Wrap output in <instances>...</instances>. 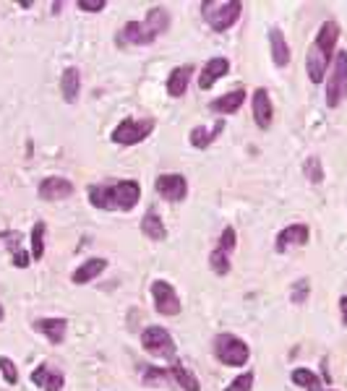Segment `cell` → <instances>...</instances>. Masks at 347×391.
I'll return each mask as SVG.
<instances>
[{"label": "cell", "mask_w": 347, "mask_h": 391, "mask_svg": "<svg viewBox=\"0 0 347 391\" xmlns=\"http://www.w3.org/2000/svg\"><path fill=\"white\" fill-rule=\"evenodd\" d=\"M155 188H157V193H159L164 201H170V204H181V201H185V196H188V180H185V175H181V173L159 175L155 183Z\"/></svg>", "instance_id": "30bf717a"}, {"label": "cell", "mask_w": 347, "mask_h": 391, "mask_svg": "<svg viewBox=\"0 0 347 391\" xmlns=\"http://www.w3.org/2000/svg\"><path fill=\"white\" fill-rule=\"evenodd\" d=\"M79 91H81V71L76 65H68L63 73H60V94H63L65 102H76L79 100Z\"/></svg>", "instance_id": "7402d4cb"}, {"label": "cell", "mask_w": 347, "mask_h": 391, "mask_svg": "<svg viewBox=\"0 0 347 391\" xmlns=\"http://www.w3.org/2000/svg\"><path fill=\"white\" fill-rule=\"evenodd\" d=\"M290 381L306 391H327L324 389V381H321L313 371H308V368H295V371L290 373Z\"/></svg>", "instance_id": "cb8c5ba5"}, {"label": "cell", "mask_w": 347, "mask_h": 391, "mask_svg": "<svg viewBox=\"0 0 347 391\" xmlns=\"http://www.w3.org/2000/svg\"><path fill=\"white\" fill-rule=\"evenodd\" d=\"M235 246H237V232H235V227H225L222 230V235H219V251H225V253H233L235 251Z\"/></svg>", "instance_id": "836d02e7"}, {"label": "cell", "mask_w": 347, "mask_h": 391, "mask_svg": "<svg viewBox=\"0 0 347 391\" xmlns=\"http://www.w3.org/2000/svg\"><path fill=\"white\" fill-rule=\"evenodd\" d=\"M146 27L152 29L157 37L164 34V32L170 29V11L162 8V6H155V8H149V13H146Z\"/></svg>", "instance_id": "484cf974"}, {"label": "cell", "mask_w": 347, "mask_h": 391, "mask_svg": "<svg viewBox=\"0 0 347 391\" xmlns=\"http://www.w3.org/2000/svg\"><path fill=\"white\" fill-rule=\"evenodd\" d=\"M243 13L240 0H204L201 3V16L209 24L211 32H228L235 27V21Z\"/></svg>", "instance_id": "3957f363"}, {"label": "cell", "mask_w": 347, "mask_h": 391, "mask_svg": "<svg viewBox=\"0 0 347 391\" xmlns=\"http://www.w3.org/2000/svg\"><path fill=\"white\" fill-rule=\"evenodd\" d=\"M152 300H155V310L159 316H178L183 310V303L178 298L175 287L170 282H164V279L152 282Z\"/></svg>", "instance_id": "ba28073f"}, {"label": "cell", "mask_w": 347, "mask_h": 391, "mask_svg": "<svg viewBox=\"0 0 347 391\" xmlns=\"http://www.w3.org/2000/svg\"><path fill=\"white\" fill-rule=\"evenodd\" d=\"M105 269H107V258H86V261H81V266L71 274V282L73 284H89L91 279H97Z\"/></svg>", "instance_id": "44dd1931"}, {"label": "cell", "mask_w": 347, "mask_h": 391, "mask_svg": "<svg viewBox=\"0 0 347 391\" xmlns=\"http://www.w3.org/2000/svg\"><path fill=\"white\" fill-rule=\"evenodd\" d=\"M228 73H230L228 58H211V60H207V65H204L199 73V89L209 91L211 86H214L222 76H228Z\"/></svg>", "instance_id": "9a60e30c"}, {"label": "cell", "mask_w": 347, "mask_h": 391, "mask_svg": "<svg viewBox=\"0 0 347 391\" xmlns=\"http://www.w3.org/2000/svg\"><path fill=\"white\" fill-rule=\"evenodd\" d=\"M141 345H144V350L149 355L164 357V360H173L175 350H178L173 334L164 326H146L144 334H141Z\"/></svg>", "instance_id": "52a82bcc"}, {"label": "cell", "mask_w": 347, "mask_h": 391, "mask_svg": "<svg viewBox=\"0 0 347 391\" xmlns=\"http://www.w3.org/2000/svg\"><path fill=\"white\" fill-rule=\"evenodd\" d=\"M308 240H310L308 225H287L284 230H280V235L274 240V248H277V253H284L290 248L306 246Z\"/></svg>", "instance_id": "4fadbf2b"}, {"label": "cell", "mask_w": 347, "mask_h": 391, "mask_svg": "<svg viewBox=\"0 0 347 391\" xmlns=\"http://www.w3.org/2000/svg\"><path fill=\"white\" fill-rule=\"evenodd\" d=\"M269 53H272V63L277 68H284V65H290V45H287V39H284L282 29L280 27H272L269 29Z\"/></svg>", "instance_id": "ac0fdd59"}, {"label": "cell", "mask_w": 347, "mask_h": 391, "mask_svg": "<svg viewBox=\"0 0 347 391\" xmlns=\"http://www.w3.org/2000/svg\"><path fill=\"white\" fill-rule=\"evenodd\" d=\"M34 331L50 342V345L60 347L65 342V331H68V321L65 319H37Z\"/></svg>", "instance_id": "2e32d148"}, {"label": "cell", "mask_w": 347, "mask_h": 391, "mask_svg": "<svg viewBox=\"0 0 347 391\" xmlns=\"http://www.w3.org/2000/svg\"><path fill=\"white\" fill-rule=\"evenodd\" d=\"M32 383H34L37 389H42V391H63L65 386V378L60 371H55L53 365H47V363H39L32 371Z\"/></svg>", "instance_id": "5bb4252c"}, {"label": "cell", "mask_w": 347, "mask_h": 391, "mask_svg": "<svg viewBox=\"0 0 347 391\" xmlns=\"http://www.w3.org/2000/svg\"><path fill=\"white\" fill-rule=\"evenodd\" d=\"M76 6H79V11H86V13H100V11L107 8V0H79Z\"/></svg>", "instance_id": "e575fe53"}, {"label": "cell", "mask_w": 347, "mask_h": 391, "mask_svg": "<svg viewBox=\"0 0 347 391\" xmlns=\"http://www.w3.org/2000/svg\"><path fill=\"white\" fill-rule=\"evenodd\" d=\"M339 42V24L337 21H324L319 27V34L310 42L308 53H306V73H308L310 84H321L327 79L329 68L334 63Z\"/></svg>", "instance_id": "6da1fadb"}, {"label": "cell", "mask_w": 347, "mask_h": 391, "mask_svg": "<svg viewBox=\"0 0 347 391\" xmlns=\"http://www.w3.org/2000/svg\"><path fill=\"white\" fill-rule=\"evenodd\" d=\"M138 227H141V232H144L149 240H155V243H162V240H167V227H164V222L159 219V214H157L155 209L146 211Z\"/></svg>", "instance_id": "603a6c76"}, {"label": "cell", "mask_w": 347, "mask_h": 391, "mask_svg": "<svg viewBox=\"0 0 347 391\" xmlns=\"http://www.w3.org/2000/svg\"><path fill=\"white\" fill-rule=\"evenodd\" d=\"M347 100V50H337L327 73V107H339Z\"/></svg>", "instance_id": "5b68a950"}, {"label": "cell", "mask_w": 347, "mask_h": 391, "mask_svg": "<svg viewBox=\"0 0 347 391\" xmlns=\"http://www.w3.org/2000/svg\"><path fill=\"white\" fill-rule=\"evenodd\" d=\"M37 193H39V199H42V201H65V199H71L73 193H76V185H73L68 178L50 175V178H45V180L39 183Z\"/></svg>", "instance_id": "8fae6325"}, {"label": "cell", "mask_w": 347, "mask_h": 391, "mask_svg": "<svg viewBox=\"0 0 347 391\" xmlns=\"http://www.w3.org/2000/svg\"><path fill=\"white\" fill-rule=\"evenodd\" d=\"M211 350H214V357H217L219 363L228 365V368H243L251 360V347L237 334H233V331L217 334V337L211 339Z\"/></svg>", "instance_id": "277c9868"}, {"label": "cell", "mask_w": 347, "mask_h": 391, "mask_svg": "<svg viewBox=\"0 0 347 391\" xmlns=\"http://www.w3.org/2000/svg\"><path fill=\"white\" fill-rule=\"evenodd\" d=\"M225 131V120H217L211 128L207 126H193L191 133H188V141H191L193 149H207V146H211L214 141H217V136Z\"/></svg>", "instance_id": "ffe728a7"}, {"label": "cell", "mask_w": 347, "mask_h": 391, "mask_svg": "<svg viewBox=\"0 0 347 391\" xmlns=\"http://www.w3.org/2000/svg\"><path fill=\"white\" fill-rule=\"evenodd\" d=\"M13 261H11V264L16 266V269H29V264H32V253H27V251H21V248H18V251H13Z\"/></svg>", "instance_id": "d590c367"}, {"label": "cell", "mask_w": 347, "mask_h": 391, "mask_svg": "<svg viewBox=\"0 0 347 391\" xmlns=\"http://www.w3.org/2000/svg\"><path fill=\"white\" fill-rule=\"evenodd\" d=\"M170 376H173V381L178 383L183 391H201L199 378H196V376H193V371H188L185 365L173 363V368H170Z\"/></svg>", "instance_id": "d4e9b609"}, {"label": "cell", "mask_w": 347, "mask_h": 391, "mask_svg": "<svg viewBox=\"0 0 347 391\" xmlns=\"http://www.w3.org/2000/svg\"><path fill=\"white\" fill-rule=\"evenodd\" d=\"M327 391H334V389H327Z\"/></svg>", "instance_id": "f35d334b"}, {"label": "cell", "mask_w": 347, "mask_h": 391, "mask_svg": "<svg viewBox=\"0 0 347 391\" xmlns=\"http://www.w3.org/2000/svg\"><path fill=\"white\" fill-rule=\"evenodd\" d=\"M191 76H193V65L185 63V65H175L170 76H167V94L173 97V100H181L183 94L188 91V84H191Z\"/></svg>", "instance_id": "e0dca14e"}, {"label": "cell", "mask_w": 347, "mask_h": 391, "mask_svg": "<svg viewBox=\"0 0 347 391\" xmlns=\"http://www.w3.org/2000/svg\"><path fill=\"white\" fill-rule=\"evenodd\" d=\"M6 319V308H3V305H0V321Z\"/></svg>", "instance_id": "74e56055"}, {"label": "cell", "mask_w": 347, "mask_h": 391, "mask_svg": "<svg viewBox=\"0 0 347 391\" xmlns=\"http://www.w3.org/2000/svg\"><path fill=\"white\" fill-rule=\"evenodd\" d=\"M303 175L308 178V183H313V185H321L324 183V164H321V159L316 154L306 157V162H303Z\"/></svg>", "instance_id": "f1b7e54d"}, {"label": "cell", "mask_w": 347, "mask_h": 391, "mask_svg": "<svg viewBox=\"0 0 347 391\" xmlns=\"http://www.w3.org/2000/svg\"><path fill=\"white\" fill-rule=\"evenodd\" d=\"M0 373H3V378H6V383H8V386L18 383V368H16V363H13L11 357L0 355Z\"/></svg>", "instance_id": "d6a6232c"}, {"label": "cell", "mask_w": 347, "mask_h": 391, "mask_svg": "<svg viewBox=\"0 0 347 391\" xmlns=\"http://www.w3.org/2000/svg\"><path fill=\"white\" fill-rule=\"evenodd\" d=\"M45 232H47L45 222H42V219L34 222L32 235H29V243H32V261H42V258H45Z\"/></svg>", "instance_id": "4316f807"}, {"label": "cell", "mask_w": 347, "mask_h": 391, "mask_svg": "<svg viewBox=\"0 0 347 391\" xmlns=\"http://www.w3.org/2000/svg\"><path fill=\"white\" fill-rule=\"evenodd\" d=\"M251 389H254V371L235 376V378L225 386V391H251Z\"/></svg>", "instance_id": "1f68e13d"}, {"label": "cell", "mask_w": 347, "mask_h": 391, "mask_svg": "<svg viewBox=\"0 0 347 391\" xmlns=\"http://www.w3.org/2000/svg\"><path fill=\"white\" fill-rule=\"evenodd\" d=\"M251 110H254V120L256 126L261 128V131H269L274 120V105H272V97H269V91L264 86H258L254 91V97H251Z\"/></svg>", "instance_id": "7c38bea8"}, {"label": "cell", "mask_w": 347, "mask_h": 391, "mask_svg": "<svg viewBox=\"0 0 347 391\" xmlns=\"http://www.w3.org/2000/svg\"><path fill=\"white\" fill-rule=\"evenodd\" d=\"M209 266H211V272L217 274V277H228L230 269H233V264H230V253H225V251L214 248V251L209 253Z\"/></svg>", "instance_id": "f546056e"}, {"label": "cell", "mask_w": 347, "mask_h": 391, "mask_svg": "<svg viewBox=\"0 0 347 391\" xmlns=\"http://www.w3.org/2000/svg\"><path fill=\"white\" fill-rule=\"evenodd\" d=\"M173 376L170 371H164L159 365H144V371H141V383L149 386V389H157V386H164V383L170 381Z\"/></svg>", "instance_id": "83f0119b"}, {"label": "cell", "mask_w": 347, "mask_h": 391, "mask_svg": "<svg viewBox=\"0 0 347 391\" xmlns=\"http://www.w3.org/2000/svg\"><path fill=\"white\" fill-rule=\"evenodd\" d=\"M89 204L102 211H131L138 206L141 185L136 180H115V183H91L86 188Z\"/></svg>", "instance_id": "7a4b0ae2"}, {"label": "cell", "mask_w": 347, "mask_h": 391, "mask_svg": "<svg viewBox=\"0 0 347 391\" xmlns=\"http://www.w3.org/2000/svg\"><path fill=\"white\" fill-rule=\"evenodd\" d=\"M157 39V34L146 27V21H128L123 24L118 34H115V45L118 47H146Z\"/></svg>", "instance_id": "9c48e42d"}, {"label": "cell", "mask_w": 347, "mask_h": 391, "mask_svg": "<svg viewBox=\"0 0 347 391\" xmlns=\"http://www.w3.org/2000/svg\"><path fill=\"white\" fill-rule=\"evenodd\" d=\"M246 89H233L228 94H222L217 100L209 102V110L211 112H219V115H235L237 110L243 107V102H246Z\"/></svg>", "instance_id": "d6986e66"}, {"label": "cell", "mask_w": 347, "mask_h": 391, "mask_svg": "<svg viewBox=\"0 0 347 391\" xmlns=\"http://www.w3.org/2000/svg\"><path fill=\"white\" fill-rule=\"evenodd\" d=\"M339 313H342V326H347V295L339 298Z\"/></svg>", "instance_id": "8d00e7d4"}, {"label": "cell", "mask_w": 347, "mask_h": 391, "mask_svg": "<svg viewBox=\"0 0 347 391\" xmlns=\"http://www.w3.org/2000/svg\"><path fill=\"white\" fill-rule=\"evenodd\" d=\"M155 118H144V120H136V118H126L123 123L115 126L112 131V144H120V146H136L141 141L155 133Z\"/></svg>", "instance_id": "8992f818"}, {"label": "cell", "mask_w": 347, "mask_h": 391, "mask_svg": "<svg viewBox=\"0 0 347 391\" xmlns=\"http://www.w3.org/2000/svg\"><path fill=\"white\" fill-rule=\"evenodd\" d=\"M310 295V279H298V282H292L290 287V303H295V305H303V303L308 300Z\"/></svg>", "instance_id": "4dcf8cb0"}]
</instances>
